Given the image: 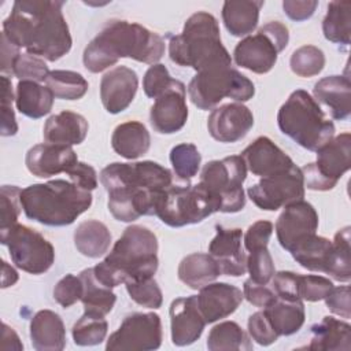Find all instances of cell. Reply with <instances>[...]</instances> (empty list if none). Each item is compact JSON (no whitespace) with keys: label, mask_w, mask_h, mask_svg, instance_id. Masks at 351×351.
<instances>
[{"label":"cell","mask_w":351,"mask_h":351,"mask_svg":"<svg viewBox=\"0 0 351 351\" xmlns=\"http://www.w3.org/2000/svg\"><path fill=\"white\" fill-rule=\"evenodd\" d=\"M100 181L108 193V210L121 222L143 215H155L163 192L173 185L169 169L152 160L114 162L100 171Z\"/></svg>","instance_id":"6da1fadb"},{"label":"cell","mask_w":351,"mask_h":351,"mask_svg":"<svg viewBox=\"0 0 351 351\" xmlns=\"http://www.w3.org/2000/svg\"><path fill=\"white\" fill-rule=\"evenodd\" d=\"M63 5L64 1L58 0H18L4 19L1 33L27 53L56 62L73 44Z\"/></svg>","instance_id":"7a4b0ae2"},{"label":"cell","mask_w":351,"mask_h":351,"mask_svg":"<svg viewBox=\"0 0 351 351\" xmlns=\"http://www.w3.org/2000/svg\"><path fill=\"white\" fill-rule=\"evenodd\" d=\"M163 55L165 41L159 34L134 22L112 19L85 47L82 62L88 71L100 73L121 58L155 64Z\"/></svg>","instance_id":"3957f363"},{"label":"cell","mask_w":351,"mask_h":351,"mask_svg":"<svg viewBox=\"0 0 351 351\" xmlns=\"http://www.w3.org/2000/svg\"><path fill=\"white\" fill-rule=\"evenodd\" d=\"M158 239L141 225L128 226L108 255L95 266L97 276L108 287L126 281L154 277L158 270Z\"/></svg>","instance_id":"277c9868"},{"label":"cell","mask_w":351,"mask_h":351,"mask_svg":"<svg viewBox=\"0 0 351 351\" xmlns=\"http://www.w3.org/2000/svg\"><path fill=\"white\" fill-rule=\"evenodd\" d=\"M21 204L29 219L47 226H66L90 207L92 193L71 181L52 180L22 189Z\"/></svg>","instance_id":"5b68a950"},{"label":"cell","mask_w":351,"mask_h":351,"mask_svg":"<svg viewBox=\"0 0 351 351\" xmlns=\"http://www.w3.org/2000/svg\"><path fill=\"white\" fill-rule=\"evenodd\" d=\"M171 62L197 71L217 66L232 64V58L221 41L218 21L214 15L199 11L192 14L181 32L169 41Z\"/></svg>","instance_id":"8992f818"},{"label":"cell","mask_w":351,"mask_h":351,"mask_svg":"<svg viewBox=\"0 0 351 351\" xmlns=\"http://www.w3.org/2000/svg\"><path fill=\"white\" fill-rule=\"evenodd\" d=\"M280 130L298 145L317 151L335 136V125L317 100L303 89L293 90L277 114Z\"/></svg>","instance_id":"52a82bcc"},{"label":"cell","mask_w":351,"mask_h":351,"mask_svg":"<svg viewBox=\"0 0 351 351\" xmlns=\"http://www.w3.org/2000/svg\"><path fill=\"white\" fill-rule=\"evenodd\" d=\"M191 101L200 110L214 108L222 99L247 101L255 95V86L232 64H217L196 73L188 85Z\"/></svg>","instance_id":"ba28073f"},{"label":"cell","mask_w":351,"mask_h":351,"mask_svg":"<svg viewBox=\"0 0 351 351\" xmlns=\"http://www.w3.org/2000/svg\"><path fill=\"white\" fill-rule=\"evenodd\" d=\"M219 208V202L199 182L184 186L170 185L160 196L155 215L171 228H181L199 223Z\"/></svg>","instance_id":"9c48e42d"},{"label":"cell","mask_w":351,"mask_h":351,"mask_svg":"<svg viewBox=\"0 0 351 351\" xmlns=\"http://www.w3.org/2000/svg\"><path fill=\"white\" fill-rule=\"evenodd\" d=\"M247 166L240 155L207 162L200 173L199 184L219 202L221 213H237L245 206L243 182Z\"/></svg>","instance_id":"30bf717a"},{"label":"cell","mask_w":351,"mask_h":351,"mask_svg":"<svg viewBox=\"0 0 351 351\" xmlns=\"http://www.w3.org/2000/svg\"><path fill=\"white\" fill-rule=\"evenodd\" d=\"M289 41L288 27L281 22L273 21L263 25L255 34L244 37L237 43L233 56L237 66L256 74L269 73L281 51Z\"/></svg>","instance_id":"8fae6325"},{"label":"cell","mask_w":351,"mask_h":351,"mask_svg":"<svg viewBox=\"0 0 351 351\" xmlns=\"http://www.w3.org/2000/svg\"><path fill=\"white\" fill-rule=\"evenodd\" d=\"M0 243L8 248L15 266L26 273L43 274L53 265V245L26 225L16 222L0 229Z\"/></svg>","instance_id":"7c38bea8"},{"label":"cell","mask_w":351,"mask_h":351,"mask_svg":"<svg viewBox=\"0 0 351 351\" xmlns=\"http://www.w3.org/2000/svg\"><path fill=\"white\" fill-rule=\"evenodd\" d=\"M315 152L317 160L300 169L304 188L311 191H329L336 186L341 176L351 167L350 133L346 132L333 137Z\"/></svg>","instance_id":"4fadbf2b"},{"label":"cell","mask_w":351,"mask_h":351,"mask_svg":"<svg viewBox=\"0 0 351 351\" xmlns=\"http://www.w3.org/2000/svg\"><path fill=\"white\" fill-rule=\"evenodd\" d=\"M304 181L302 170L293 165L291 169L261 178L250 186L247 193L256 207L265 211H276L293 202L303 200Z\"/></svg>","instance_id":"5bb4252c"},{"label":"cell","mask_w":351,"mask_h":351,"mask_svg":"<svg viewBox=\"0 0 351 351\" xmlns=\"http://www.w3.org/2000/svg\"><path fill=\"white\" fill-rule=\"evenodd\" d=\"M163 339L162 321L155 313H133L123 318L119 328L110 335L106 350H156Z\"/></svg>","instance_id":"9a60e30c"},{"label":"cell","mask_w":351,"mask_h":351,"mask_svg":"<svg viewBox=\"0 0 351 351\" xmlns=\"http://www.w3.org/2000/svg\"><path fill=\"white\" fill-rule=\"evenodd\" d=\"M186 119V88L181 81L173 80L171 85L155 99L151 107V125L160 134H173L184 128Z\"/></svg>","instance_id":"2e32d148"},{"label":"cell","mask_w":351,"mask_h":351,"mask_svg":"<svg viewBox=\"0 0 351 351\" xmlns=\"http://www.w3.org/2000/svg\"><path fill=\"white\" fill-rule=\"evenodd\" d=\"M317 229L318 214L315 208L304 200L285 206L276 222L278 243L287 251H291L298 243L315 234Z\"/></svg>","instance_id":"e0dca14e"},{"label":"cell","mask_w":351,"mask_h":351,"mask_svg":"<svg viewBox=\"0 0 351 351\" xmlns=\"http://www.w3.org/2000/svg\"><path fill=\"white\" fill-rule=\"evenodd\" d=\"M254 126V115L241 103H228L211 111L207 129L219 143H236L247 136Z\"/></svg>","instance_id":"ac0fdd59"},{"label":"cell","mask_w":351,"mask_h":351,"mask_svg":"<svg viewBox=\"0 0 351 351\" xmlns=\"http://www.w3.org/2000/svg\"><path fill=\"white\" fill-rule=\"evenodd\" d=\"M217 234L208 245L210 255L219 265L221 273L240 277L247 271V255L243 248V232L239 228L215 226Z\"/></svg>","instance_id":"d6986e66"},{"label":"cell","mask_w":351,"mask_h":351,"mask_svg":"<svg viewBox=\"0 0 351 351\" xmlns=\"http://www.w3.org/2000/svg\"><path fill=\"white\" fill-rule=\"evenodd\" d=\"M138 88V78L134 70L126 66H117L107 71L100 81V99L110 114L125 111L133 101Z\"/></svg>","instance_id":"ffe728a7"},{"label":"cell","mask_w":351,"mask_h":351,"mask_svg":"<svg viewBox=\"0 0 351 351\" xmlns=\"http://www.w3.org/2000/svg\"><path fill=\"white\" fill-rule=\"evenodd\" d=\"M169 313L171 341L174 346H189L202 336L206 319L197 307L196 295L174 299L170 304Z\"/></svg>","instance_id":"44dd1931"},{"label":"cell","mask_w":351,"mask_h":351,"mask_svg":"<svg viewBox=\"0 0 351 351\" xmlns=\"http://www.w3.org/2000/svg\"><path fill=\"white\" fill-rule=\"evenodd\" d=\"M240 156L244 159L247 170L261 178L278 174L295 165L293 160L266 136L255 138L244 148Z\"/></svg>","instance_id":"7402d4cb"},{"label":"cell","mask_w":351,"mask_h":351,"mask_svg":"<svg viewBox=\"0 0 351 351\" xmlns=\"http://www.w3.org/2000/svg\"><path fill=\"white\" fill-rule=\"evenodd\" d=\"M78 162L77 154L70 145L37 144L32 147L25 158L27 170L40 178H48L67 170Z\"/></svg>","instance_id":"603a6c76"},{"label":"cell","mask_w":351,"mask_h":351,"mask_svg":"<svg viewBox=\"0 0 351 351\" xmlns=\"http://www.w3.org/2000/svg\"><path fill=\"white\" fill-rule=\"evenodd\" d=\"M197 307L206 319V324H213L233 314L241 304L243 292L228 282H210L200 288L196 295Z\"/></svg>","instance_id":"cb8c5ba5"},{"label":"cell","mask_w":351,"mask_h":351,"mask_svg":"<svg viewBox=\"0 0 351 351\" xmlns=\"http://www.w3.org/2000/svg\"><path fill=\"white\" fill-rule=\"evenodd\" d=\"M32 346L37 351H62L66 329L62 318L52 310L37 311L30 321Z\"/></svg>","instance_id":"d4e9b609"},{"label":"cell","mask_w":351,"mask_h":351,"mask_svg":"<svg viewBox=\"0 0 351 351\" xmlns=\"http://www.w3.org/2000/svg\"><path fill=\"white\" fill-rule=\"evenodd\" d=\"M314 97L329 108L333 119H347L351 112V84L348 77L329 75L314 85Z\"/></svg>","instance_id":"484cf974"},{"label":"cell","mask_w":351,"mask_h":351,"mask_svg":"<svg viewBox=\"0 0 351 351\" xmlns=\"http://www.w3.org/2000/svg\"><path fill=\"white\" fill-rule=\"evenodd\" d=\"M88 128V122L81 114L64 110L47 119L43 136L47 143L71 147L85 140Z\"/></svg>","instance_id":"4316f807"},{"label":"cell","mask_w":351,"mask_h":351,"mask_svg":"<svg viewBox=\"0 0 351 351\" xmlns=\"http://www.w3.org/2000/svg\"><path fill=\"white\" fill-rule=\"evenodd\" d=\"M277 336H291L303 326L306 319L304 304L302 299L276 298L263 310Z\"/></svg>","instance_id":"83f0119b"},{"label":"cell","mask_w":351,"mask_h":351,"mask_svg":"<svg viewBox=\"0 0 351 351\" xmlns=\"http://www.w3.org/2000/svg\"><path fill=\"white\" fill-rule=\"evenodd\" d=\"M311 340L308 350L315 351H348L351 348V326L348 322L324 317L321 322L311 326Z\"/></svg>","instance_id":"f1b7e54d"},{"label":"cell","mask_w":351,"mask_h":351,"mask_svg":"<svg viewBox=\"0 0 351 351\" xmlns=\"http://www.w3.org/2000/svg\"><path fill=\"white\" fill-rule=\"evenodd\" d=\"M111 145L118 155L133 160L147 154L151 145V136L144 123L128 121L114 129Z\"/></svg>","instance_id":"f546056e"},{"label":"cell","mask_w":351,"mask_h":351,"mask_svg":"<svg viewBox=\"0 0 351 351\" xmlns=\"http://www.w3.org/2000/svg\"><path fill=\"white\" fill-rule=\"evenodd\" d=\"M263 1L258 0H230L222 5V21L226 30L234 36H248L254 32L259 21V11Z\"/></svg>","instance_id":"4dcf8cb0"},{"label":"cell","mask_w":351,"mask_h":351,"mask_svg":"<svg viewBox=\"0 0 351 351\" xmlns=\"http://www.w3.org/2000/svg\"><path fill=\"white\" fill-rule=\"evenodd\" d=\"M53 93L48 86L34 81H19L15 89L16 110L33 119L49 114L53 106Z\"/></svg>","instance_id":"1f68e13d"},{"label":"cell","mask_w":351,"mask_h":351,"mask_svg":"<svg viewBox=\"0 0 351 351\" xmlns=\"http://www.w3.org/2000/svg\"><path fill=\"white\" fill-rule=\"evenodd\" d=\"M217 261L210 254L186 255L178 266V278L192 289H200L221 276Z\"/></svg>","instance_id":"d6a6232c"},{"label":"cell","mask_w":351,"mask_h":351,"mask_svg":"<svg viewBox=\"0 0 351 351\" xmlns=\"http://www.w3.org/2000/svg\"><path fill=\"white\" fill-rule=\"evenodd\" d=\"M80 278L84 284V292L81 296L84 313L96 317L107 315L112 310L117 300L115 293L111 291L112 288L106 287L96 278L93 267L82 270L80 273Z\"/></svg>","instance_id":"836d02e7"},{"label":"cell","mask_w":351,"mask_h":351,"mask_svg":"<svg viewBox=\"0 0 351 351\" xmlns=\"http://www.w3.org/2000/svg\"><path fill=\"white\" fill-rule=\"evenodd\" d=\"M74 244L84 256L99 258L108 251L111 233L103 222L88 219L81 222L74 230Z\"/></svg>","instance_id":"e575fe53"},{"label":"cell","mask_w":351,"mask_h":351,"mask_svg":"<svg viewBox=\"0 0 351 351\" xmlns=\"http://www.w3.org/2000/svg\"><path fill=\"white\" fill-rule=\"evenodd\" d=\"M289 252L302 267L310 271L325 273L332 252V241L313 234L298 243Z\"/></svg>","instance_id":"d590c367"},{"label":"cell","mask_w":351,"mask_h":351,"mask_svg":"<svg viewBox=\"0 0 351 351\" xmlns=\"http://www.w3.org/2000/svg\"><path fill=\"white\" fill-rule=\"evenodd\" d=\"M210 351H251L254 348L247 332L234 321H223L215 325L207 336Z\"/></svg>","instance_id":"8d00e7d4"},{"label":"cell","mask_w":351,"mask_h":351,"mask_svg":"<svg viewBox=\"0 0 351 351\" xmlns=\"http://www.w3.org/2000/svg\"><path fill=\"white\" fill-rule=\"evenodd\" d=\"M322 33L335 44H350L351 36V1H330L322 21Z\"/></svg>","instance_id":"74e56055"},{"label":"cell","mask_w":351,"mask_h":351,"mask_svg":"<svg viewBox=\"0 0 351 351\" xmlns=\"http://www.w3.org/2000/svg\"><path fill=\"white\" fill-rule=\"evenodd\" d=\"M47 86L52 90L53 96L63 100H78L89 88L88 81L77 71L71 70H52L47 80Z\"/></svg>","instance_id":"f35d334b"},{"label":"cell","mask_w":351,"mask_h":351,"mask_svg":"<svg viewBox=\"0 0 351 351\" xmlns=\"http://www.w3.org/2000/svg\"><path fill=\"white\" fill-rule=\"evenodd\" d=\"M325 274L333 280L348 282L351 278V252H350V226L340 229L332 241V252Z\"/></svg>","instance_id":"ab89813d"},{"label":"cell","mask_w":351,"mask_h":351,"mask_svg":"<svg viewBox=\"0 0 351 351\" xmlns=\"http://www.w3.org/2000/svg\"><path fill=\"white\" fill-rule=\"evenodd\" d=\"M107 329L108 324L104 317H96L84 313V315L74 324L71 335L77 346H97L106 339Z\"/></svg>","instance_id":"60d3db41"},{"label":"cell","mask_w":351,"mask_h":351,"mask_svg":"<svg viewBox=\"0 0 351 351\" xmlns=\"http://www.w3.org/2000/svg\"><path fill=\"white\" fill-rule=\"evenodd\" d=\"M170 162L176 176L182 181H189L197 174L202 156L195 144L181 143L171 148Z\"/></svg>","instance_id":"b9f144b4"},{"label":"cell","mask_w":351,"mask_h":351,"mask_svg":"<svg viewBox=\"0 0 351 351\" xmlns=\"http://www.w3.org/2000/svg\"><path fill=\"white\" fill-rule=\"evenodd\" d=\"M289 66L299 77H314L322 71L325 66V55L318 47L303 45L293 51L289 59Z\"/></svg>","instance_id":"7bdbcfd3"},{"label":"cell","mask_w":351,"mask_h":351,"mask_svg":"<svg viewBox=\"0 0 351 351\" xmlns=\"http://www.w3.org/2000/svg\"><path fill=\"white\" fill-rule=\"evenodd\" d=\"M125 287L130 299L134 300L137 304L147 308H159L162 306V289L159 288L154 277L145 280L126 281Z\"/></svg>","instance_id":"ee69618b"},{"label":"cell","mask_w":351,"mask_h":351,"mask_svg":"<svg viewBox=\"0 0 351 351\" xmlns=\"http://www.w3.org/2000/svg\"><path fill=\"white\" fill-rule=\"evenodd\" d=\"M48 74H49V70L44 59L36 55L25 52V53H21L14 62L12 75H15L19 81L41 82L47 80Z\"/></svg>","instance_id":"f6af8a7d"},{"label":"cell","mask_w":351,"mask_h":351,"mask_svg":"<svg viewBox=\"0 0 351 351\" xmlns=\"http://www.w3.org/2000/svg\"><path fill=\"white\" fill-rule=\"evenodd\" d=\"M247 270L250 278L258 284H269L271 281L276 270L267 247L250 251L247 255Z\"/></svg>","instance_id":"bcb514c9"},{"label":"cell","mask_w":351,"mask_h":351,"mask_svg":"<svg viewBox=\"0 0 351 351\" xmlns=\"http://www.w3.org/2000/svg\"><path fill=\"white\" fill-rule=\"evenodd\" d=\"M333 288V282L318 274H299L298 276V295L302 300L307 302H319Z\"/></svg>","instance_id":"7dc6e473"},{"label":"cell","mask_w":351,"mask_h":351,"mask_svg":"<svg viewBox=\"0 0 351 351\" xmlns=\"http://www.w3.org/2000/svg\"><path fill=\"white\" fill-rule=\"evenodd\" d=\"M22 189L15 185H3L0 191V229L8 228L18 222V217L22 208L21 204Z\"/></svg>","instance_id":"c3c4849f"},{"label":"cell","mask_w":351,"mask_h":351,"mask_svg":"<svg viewBox=\"0 0 351 351\" xmlns=\"http://www.w3.org/2000/svg\"><path fill=\"white\" fill-rule=\"evenodd\" d=\"M173 80L174 78L170 77V73L165 64H160V63L151 64L143 78L144 93L148 97L156 99L171 85Z\"/></svg>","instance_id":"681fc988"},{"label":"cell","mask_w":351,"mask_h":351,"mask_svg":"<svg viewBox=\"0 0 351 351\" xmlns=\"http://www.w3.org/2000/svg\"><path fill=\"white\" fill-rule=\"evenodd\" d=\"M84 292V284L80 276L66 274L63 278L58 281L53 288V299L64 308L73 306L78 300H81Z\"/></svg>","instance_id":"f907efd6"},{"label":"cell","mask_w":351,"mask_h":351,"mask_svg":"<svg viewBox=\"0 0 351 351\" xmlns=\"http://www.w3.org/2000/svg\"><path fill=\"white\" fill-rule=\"evenodd\" d=\"M248 335L261 346H270L278 339L263 311H256L248 318Z\"/></svg>","instance_id":"816d5d0a"},{"label":"cell","mask_w":351,"mask_h":351,"mask_svg":"<svg viewBox=\"0 0 351 351\" xmlns=\"http://www.w3.org/2000/svg\"><path fill=\"white\" fill-rule=\"evenodd\" d=\"M273 233V223L270 221H256L254 222L243 236L245 250L254 251L258 248H265Z\"/></svg>","instance_id":"f5cc1de1"},{"label":"cell","mask_w":351,"mask_h":351,"mask_svg":"<svg viewBox=\"0 0 351 351\" xmlns=\"http://www.w3.org/2000/svg\"><path fill=\"white\" fill-rule=\"evenodd\" d=\"M325 304L330 313L348 319L351 317V303H350V287L340 285L333 287L330 292L325 296Z\"/></svg>","instance_id":"db71d44e"},{"label":"cell","mask_w":351,"mask_h":351,"mask_svg":"<svg viewBox=\"0 0 351 351\" xmlns=\"http://www.w3.org/2000/svg\"><path fill=\"white\" fill-rule=\"evenodd\" d=\"M243 295L251 304L256 307H266L277 298L273 288H269L267 284H258L251 278L245 280L243 285Z\"/></svg>","instance_id":"11a10c76"},{"label":"cell","mask_w":351,"mask_h":351,"mask_svg":"<svg viewBox=\"0 0 351 351\" xmlns=\"http://www.w3.org/2000/svg\"><path fill=\"white\" fill-rule=\"evenodd\" d=\"M298 273L293 271H278L271 278L273 291L278 298L284 299H300L298 295Z\"/></svg>","instance_id":"9f6ffc18"},{"label":"cell","mask_w":351,"mask_h":351,"mask_svg":"<svg viewBox=\"0 0 351 351\" xmlns=\"http://www.w3.org/2000/svg\"><path fill=\"white\" fill-rule=\"evenodd\" d=\"M67 174L71 180V182H74L75 185H78L80 188L85 189V191H93L97 186V174L96 170L90 166L86 165L84 162H77L75 165H73L69 170Z\"/></svg>","instance_id":"6f0895ef"},{"label":"cell","mask_w":351,"mask_h":351,"mask_svg":"<svg viewBox=\"0 0 351 351\" xmlns=\"http://www.w3.org/2000/svg\"><path fill=\"white\" fill-rule=\"evenodd\" d=\"M318 7L315 0H284L282 10L292 21L302 22L308 19Z\"/></svg>","instance_id":"680465c9"},{"label":"cell","mask_w":351,"mask_h":351,"mask_svg":"<svg viewBox=\"0 0 351 351\" xmlns=\"http://www.w3.org/2000/svg\"><path fill=\"white\" fill-rule=\"evenodd\" d=\"M21 55L19 48L12 44L3 33H1V73L4 75L12 74V67L15 59Z\"/></svg>","instance_id":"91938a15"},{"label":"cell","mask_w":351,"mask_h":351,"mask_svg":"<svg viewBox=\"0 0 351 351\" xmlns=\"http://www.w3.org/2000/svg\"><path fill=\"white\" fill-rule=\"evenodd\" d=\"M18 132V123L12 103H1V136H14Z\"/></svg>","instance_id":"94428289"},{"label":"cell","mask_w":351,"mask_h":351,"mask_svg":"<svg viewBox=\"0 0 351 351\" xmlns=\"http://www.w3.org/2000/svg\"><path fill=\"white\" fill-rule=\"evenodd\" d=\"M3 350H15L21 351L23 350V344L21 343L18 335L12 328H10L7 324H3V341H1Z\"/></svg>","instance_id":"6125c7cd"},{"label":"cell","mask_w":351,"mask_h":351,"mask_svg":"<svg viewBox=\"0 0 351 351\" xmlns=\"http://www.w3.org/2000/svg\"><path fill=\"white\" fill-rule=\"evenodd\" d=\"M1 270H3V274H1V288H8V287L14 285L18 281L16 270L12 266H10L5 261L1 262Z\"/></svg>","instance_id":"be15d7a7"}]
</instances>
